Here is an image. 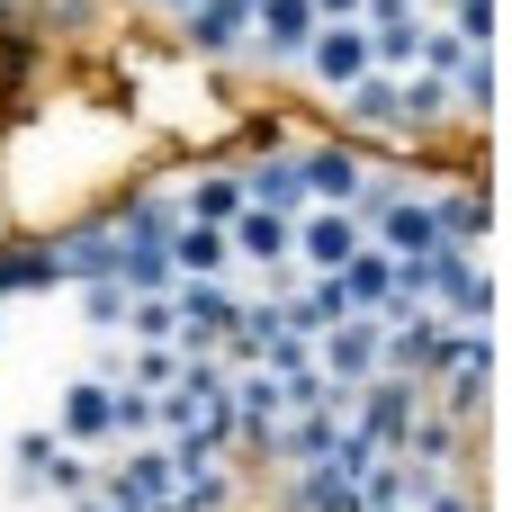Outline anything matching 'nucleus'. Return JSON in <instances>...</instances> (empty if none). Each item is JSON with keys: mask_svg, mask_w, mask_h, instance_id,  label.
I'll return each mask as SVG.
<instances>
[{"mask_svg": "<svg viewBox=\"0 0 512 512\" xmlns=\"http://www.w3.org/2000/svg\"><path fill=\"white\" fill-rule=\"evenodd\" d=\"M288 234H297V216H279V207H243L225 225L234 261H261V270H288Z\"/></svg>", "mask_w": 512, "mask_h": 512, "instance_id": "9", "label": "nucleus"}, {"mask_svg": "<svg viewBox=\"0 0 512 512\" xmlns=\"http://www.w3.org/2000/svg\"><path fill=\"white\" fill-rule=\"evenodd\" d=\"M297 180H306L315 207H369V180H360L351 153H297Z\"/></svg>", "mask_w": 512, "mask_h": 512, "instance_id": "10", "label": "nucleus"}, {"mask_svg": "<svg viewBox=\"0 0 512 512\" xmlns=\"http://www.w3.org/2000/svg\"><path fill=\"white\" fill-rule=\"evenodd\" d=\"M324 18H315V0H252V36L270 45V54H306V36H315Z\"/></svg>", "mask_w": 512, "mask_h": 512, "instance_id": "12", "label": "nucleus"}, {"mask_svg": "<svg viewBox=\"0 0 512 512\" xmlns=\"http://www.w3.org/2000/svg\"><path fill=\"white\" fill-rule=\"evenodd\" d=\"M315 369H324V387H369V378H387V324H378V315H342L333 333H315Z\"/></svg>", "mask_w": 512, "mask_h": 512, "instance_id": "2", "label": "nucleus"}, {"mask_svg": "<svg viewBox=\"0 0 512 512\" xmlns=\"http://www.w3.org/2000/svg\"><path fill=\"white\" fill-rule=\"evenodd\" d=\"M189 36H198L207 54L243 45V36H252V0H198V9H189Z\"/></svg>", "mask_w": 512, "mask_h": 512, "instance_id": "13", "label": "nucleus"}, {"mask_svg": "<svg viewBox=\"0 0 512 512\" xmlns=\"http://www.w3.org/2000/svg\"><path fill=\"white\" fill-rule=\"evenodd\" d=\"M126 324H135V342H180L171 297H126Z\"/></svg>", "mask_w": 512, "mask_h": 512, "instance_id": "20", "label": "nucleus"}, {"mask_svg": "<svg viewBox=\"0 0 512 512\" xmlns=\"http://www.w3.org/2000/svg\"><path fill=\"white\" fill-rule=\"evenodd\" d=\"M180 9H198V0H180Z\"/></svg>", "mask_w": 512, "mask_h": 512, "instance_id": "26", "label": "nucleus"}, {"mask_svg": "<svg viewBox=\"0 0 512 512\" xmlns=\"http://www.w3.org/2000/svg\"><path fill=\"white\" fill-rule=\"evenodd\" d=\"M414 414H423L414 378H369V387H351V396H342V432H351L360 450H378V459H396V450H405Z\"/></svg>", "mask_w": 512, "mask_h": 512, "instance_id": "1", "label": "nucleus"}, {"mask_svg": "<svg viewBox=\"0 0 512 512\" xmlns=\"http://www.w3.org/2000/svg\"><path fill=\"white\" fill-rule=\"evenodd\" d=\"M360 243H369V234H360V207H306V216H297V234H288V252H297L288 270L333 279V270H342Z\"/></svg>", "mask_w": 512, "mask_h": 512, "instance_id": "3", "label": "nucleus"}, {"mask_svg": "<svg viewBox=\"0 0 512 512\" xmlns=\"http://www.w3.org/2000/svg\"><path fill=\"white\" fill-rule=\"evenodd\" d=\"M18 468H27V486H36V495H90V486H99V468H90V459H72L54 432H27V441H18Z\"/></svg>", "mask_w": 512, "mask_h": 512, "instance_id": "6", "label": "nucleus"}, {"mask_svg": "<svg viewBox=\"0 0 512 512\" xmlns=\"http://www.w3.org/2000/svg\"><path fill=\"white\" fill-rule=\"evenodd\" d=\"M306 72H315L324 90H351L360 72H378V63H369V27H360V18H324V27L306 36Z\"/></svg>", "mask_w": 512, "mask_h": 512, "instance_id": "5", "label": "nucleus"}, {"mask_svg": "<svg viewBox=\"0 0 512 512\" xmlns=\"http://www.w3.org/2000/svg\"><path fill=\"white\" fill-rule=\"evenodd\" d=\"M171 315H180V351H216L243 324V297L225 279H171Z\"/></svg>", "mask_w": 512, "mask_h": 512, "instance_id": "4", "label": "nucleus"}, {"mask_svg": "<svg viewBox=\"0 0 512 512\" xmlns=\"http://www.w3.org/2000/svg\"><path fill=\"white\" fill-rule=\"evenodd\" d=\"M81 306H90V324H126V288L117 279H81Z\"/></svg>", "mask_w": 512, "mask_h": 512, "instance_id": "23", "label": "nucleus"}, {"mask_svg": "<svg viewBox=\"0 0 512 512\" xmlns=\"http://www.w3.org/2000/svg\"><path fill=\"white\" fill-rule=\"evenodd\" d=\"M315 18H360V0H315Z\"/></svg>", "mask_w": 512, "mask_h": 512, "instance_id": "24", "label": "nucleus"}, {"mask_svg": "<svg viewBox=\"0 0 512 512\" xmlns=\"http://www.w3.org/2000/svg\"><path fill=\"white\" fill-rule=\"evenodd\" d=\"M243 198H252V207H279V216H306V180H297V162H261V171H243Z\"/></svg>", "mask_w": 512, "mask_h": 512, "instance_id": "14", "label": "nucleus"}, {"mask_svg": "<svg viewBox=\"0 0 512 512\" xmlns=\"http://www.w3.org/2000/svg\"><path fill=\"white\" fill-rule=\"evenodd\" d=\"M108 441H153V396H144V387H117V414H108Z\"/></svg>", "mask_w": 512, "mask_h": 512, "instance_id": "21", "label": "nucleus"}, {"mask_svg": "<svg viewBox=\"0 0 512 512\" xmlns=\"http://www.w3.org/2000/svg\"><path fill=\"white\" fill-rule=\"evenodd\" d=\"M342 99H351V117H369V126H405V117H396V72H360Z\"/></svg>", "mask_w": 512, "mask_h": 512, "instance_id": "19", "label": "nucleus"}, {"mask_svg": "<svg viewBox=\"0 0 512 512\" xmlns=\"http://www.w3.org/2000/svg\"><path fill=\"white\" fill-rule=\"evenodd\" d=\"M108 414H117V387H99V378H72V387H63V405H54V441L90 450V441H108Z\"/></svg>", "mask_w": 512, "mask_h": 512, "instance_id": "8", "label": "nucleus"}, {"mask_svg": "<svg viewBox=\"0 0 512 512\" xmlns=\"http://www.w3.org/2000/svg\"><path fill=\"white\" fill-rule=\"evenodd\" d=\"M459 432H468V423H450V414H414V432H405L396 459H414V468H450V459H459Z\"/></svg>", "mask_w": 512, "mask_h": 512, "instance_id": "16", "label": "nucleus"}, {"mask_svg": "<svg viewBox=\"0 0 512 512\" xmlns=\"http://www.w3.org/2000/svg\"><path fill=\"white\" fill-rule=\"evenodd\" d=\"M54 270H63V279H108V270H117V234H72V243L54 252Z\"/></svg>", "mask_w": 512, "mask_h": 512, "instance_id": "18", "label": "nucleus"}, {"mask_svg": "<svg viewBox=\"0 0 512 512\" xmlns=\"http://www.w3.org/2000/svg\"><path fill=\"white\" fill-rule=\"evenodd\" d=\"M63 270H54V252H9L0 261V297H18V288H54Z\"/></svg>", "mask_w": 512, "mask_h": 512, "instance_id": "22", "label": "nucleus"}, {"mask_svg": "<svg viewBox=\"0 0 512 512\" xmlns=\"http://www.w3.org/2000/svg\"><path fill=\"white\" fill-rule=\"evenodd\" d=\"M333 279H342L351 315H396V306H405V297H396V252H378V243H360Z\"/></svg>", "mask_w": 512, "mask_h": 512, "instance_id": "7", "label": "nucleus"}, {"mask_svg": "<svg viewBox=\"0 0 512 512\" xmlns=\"http://www.w3.org/2000/svg\"><path fill=\"white\" fill-rule=\"evenodd\" d=\"M171 270L180 279H225L234 270V243H225V225H171Z\"/></svg>", "mask_w": 512, "mask_h": 512, "instance_id": "11", "label": "nucleus"}, {"mask_svg": "<svg viewBox=\"0 0 512 512\" xmlns=\"http://www.w3.org/2000/svg\"><path fill=\"white\" fill-rule=\"evenodd\" d=\"M252 198H243V171H216V180H198L189 189V225H234Z\"/></svg>", "mask_w": 512, "mask_h": 512, "instance_id": "17", "label": "nucleus"}, {"mask_svg": "<svg viewBox=\"0 0 512 512\" xmlns=\"http://www.w3.org/2000/svg\"><path fill=\"white\" fill-rule=\"evenodd\" d=\"M378 512H414V504H378Z\"/></svg>", "mask_w": 512, "mask_h": 512, "instance_id": "25", "label": "nucleus"}, {"mask_svg": "<svg viewBox=\"0 0 512 512\" xmlns=\"http://www.w3.org/2000/svg\"><path fill=\"white\" fill-rule=\"evenodd\" d=\"M180 369H189V351H180V342H135V360H126V378H117V387L162 396V387H180Z\"/></svg>", "mask_w": 512, "mask_h": 512, "instance_id": "15", "label": "nucleus"}]
</instances>
